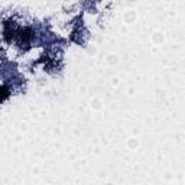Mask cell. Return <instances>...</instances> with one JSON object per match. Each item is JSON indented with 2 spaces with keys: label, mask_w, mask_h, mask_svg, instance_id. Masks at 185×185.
Segmentation results:
<instances>
[{
  "label": "cell",
  "mask_w": 185,
  "mask_h": 185,
  "mask_svg": "<svg viewBox=\"0 0 185 185\" xmlns=\"http://www.w3.org/2000/svg\"><path fill=\"white\" fill-rule=\"evenodd\" d=\"M4 97H7V91L6 88H0V100H3Z\"/></svg>",
  "instance_id": "6da1fadb"
}]
</instances>
